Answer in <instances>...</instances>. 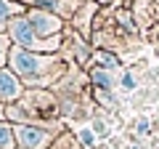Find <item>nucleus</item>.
I'll list each match as a JSON object with an SVG mask.
<instances>
[{"label": "nucleus", "mask_w": 159, "mask_h": 149, "mask_svg": "<svg viewBox=\"0 0 159 149\" xmlns=\"http://www.w3.org/2000/svg\"><path fill=\"white\" fill-rule=\"evenodd\" d=\"M11 61H13V69H16L19 74H37L40 69H43V61H40L37 56H32L29 51H21V48H16V51L11 53Z\"/></svg>", "instance_id": "f257e3e1"}, {"label": "nucleus", "mask_w": 159, "mask_h": 149, "mask_svg": "<svg viewBox=\"0 0 159 149\" xmlns=\"http://www.w3.org/2000/svg\"><path fill=\"white\" fill-rule=\"evenodd\" d=\"M11 37L16 43H21V46H34V43H37V32H34V27H32L29 19H16V22L11 24Z\"/></svg>", "instance_id": "f03ea898"}, {"label": "nucleus", "mask_w": 159, "mask_h": 149, "mask_svg": "<svg viewBox=\"0 0 159 149\" xmlns=\"http://www.w3.org/2000/svg\"><path fill=\"white\" fill-rule=\"evenodd\" d=\"M29 22H32L34 32H37L40 37H45V35H53V32H58V19H53L51 13L32 11V13H29Z\"/></svg>", "instance_id": "7ed1b4c3"}, {"label": "nucleus", "mask_w": 159, "mask_h": 149, "mask_svg": "<svg viewBox=\"0 0 159 149\" xmlns=\"http://www.w3.org/2000/svg\"><path fill=\"white\" fill-rule=\"evenodd\" d=\"M19 80L13 77L11 72H6V69H0V99L3 101H11V99L19 96Z\"/></svg>", "instance_id": "20e7f679"}, {"label": "nucleus", "mask_w": 159, "mask_h": 149, "mask_svg": "<svg viewBox=\"0 0 159 149\" xmlns=\"http://www.w3.org/2000/svg\"><path fill=\"white\" fill-rule=\"evenodd\" d=\"M19 138H21L24 147H40V144L45 141V133L40 131V128H21L19 131Z\"/></svg>", "instance_id": "39448f33"}, {"label": "nucleus", "mask_w": 159, "mask_h": 149, "mask_svg": "<svg viewBox=\"0 0 159 149\" xmlns=\"http://www.w3.org/2000/svg\"><path fill=\"white\" fill-rule=\"evenodd\" d=\"M13 147V136L8 125H0V149H11Z\"/></svg>", "instance_id": "423d86ee"}, {"label": "nucleus", "mask_w": 159, "mask_h": 149, "mask_svg": "<svg viewBox=\"0 0 159 149\" xmlns=\"http://www.w3.org/2000/svg\"><path fill=\"white\" fill-rule=\"evenodd\" d=\"M93 83H98V85L109 88V85H111V77H109L103 69H93Z\"/></svg>", "instance_id": "0eeeda50"}, {"label": "nucleus", "mask_w": 159, "mask_h": 149, "mask_svg": "<svg viewBox=\"0 0 159 149\" xmlns=\"http://www.w3.org/2000/svg\"><path fill=\"white\" fill-rule=\"evenodd\" d=\"M11 16V3L6 0H0V24H6V19Z\"/></svg>", "instance_id": "6e6552de"}, {"label": "nucleus", "mask_w": 159, "mask_h": 149, "mask_svg": "<svg viewBox=\"0 0 159 149\" xmlns=\"http://www.w3.org/2000/svg\"><path fill=\"white\" fill-rule=\"evenodd\" d=\"M80 138H82V144H88V147L93 144V133L90 131H82V133H80Z\"/></svg>", "instance_id": "1a4fd4ad"}, {"label": "nucleus", "mask_w": 159, "mask_h": 149, "mask_svg": "<svg viewBox=\"0 0 159 149\" xmlns=\"http://www.w3.org/2000/svg\"><path fill=\"white\" fill-rule=\"evenodd\" d=\"M122 83H125V88H133V85H135V80H133L130 74H125V80H122Z\"/></svg>", "instance_id": "9d476101"}, {"label": "nucleus", "mask_w": 159, "mask_h": 149, "mask_svg": "<svg viewBox=\"0 0 159 149\" xmlns=\"http://www.w3.org/2000/svg\"><path fill=\"white\" fill-rule=\"evenodd\" d=\"M146 128H148V123H146V120H141V123H138V131H141V133H146Z\"/></svg>", "instance_id": "9b49d317"}, {"label": "nucleus", "mask_w": 159, "mask_h": 149, "mask_svg": "<svg viewBox=\"0 0 159 149\" xmlns=\"http://www.w3.org/2000/svg\"><path fill=\"white\" fill-rule=\"evenodd\" d=\"M3 56H6V46H3V40H0V61H3Z\"/></svg>", "instance_id": "f8f14e48"}, {"label": "nucleus", "mask_w": 159, "mask_h": 149, "mask_svg": "<svg viewBox=\"0 0 159 149\" xmlns=\"http://www.w3.org/2000/svg\"><path fill=\"white\" fill-rule=\"evenodd\" d=\"M101 3H106V0H101Z\"/></svg>", "instance_id": "ddd939ff"}]
</instances>
